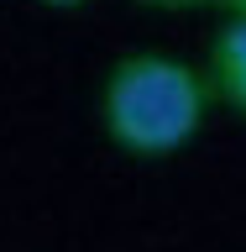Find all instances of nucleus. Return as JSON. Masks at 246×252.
<instances>
[{"mask_svg": "<svg viewBox=\"0 0 246 252\" xmlns=\"http://www.w3.org/2000/svg\"><path fill=\"white\" fill-rule=\"evenodd\" d=\"M147 11H199V5H215V0H137Z\"/></svg>", "mask_w": 246, "mask_h": 252, "instance_id": "3", "label": "nucleus"}, {"mask_svg": "<svg viewBox=\"0 0 246 252\" xmlns=\"http://www.w3.org/2000/svg\"><path fill=\"white\" fill-rule=\"evenodd\" d=\"M220 11H231V16H246V0H215Z\"/></svg>", "mask_w": 246, "mask_h": 252, "instance_id": "5", "label": "nucleus"}, {"mask_svg": "<svg viewBox=\"0 0 246 252\" xmlns=\"http://www.w3.org/2000/svg\"><path fill=\"white\" fill-rule=\"evenodd\" d=\"M210 105V79L184 58L131 53L110 68L100 94L105 137L131 158H168L194 142Z\"/></svg>", "mask_w": 246, "mask_h": 252, "instance_id": "1", "label": "nucleus"}, {"mask_svg": "<svg viewBox=\"0 0 246 252\" xmlns=\"http://www.w3.org/2000/svg\"><path fill=\"white\" fill-rule=\"evenodd\" d=\"M204 79H210V94L220 105H231L236 116H246V16H231L215 32Z\"/></svg>", "mask_w": 246, "mask_h": 252, "instance_id": "2", "label": "nucleus"}, {"mask_svg": "<svg viewBox=\"0 0 246 252\" xmlns=\"http://www.w3.org/2000/svg\"><path fill=\"white\" fill-rule=\"evenodd\" d=\"M37 5H47V11H79V5H89V0H37Z\"/></svg>", "mask_w": 246, "mask_h": 252, "instance_id": "4", "label": "nucleus"}]
</instances>
